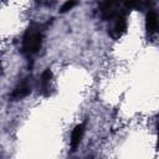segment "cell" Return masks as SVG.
<instances>
[{"label": "cell", "instance_id": "obj_1", "mask_svg": "<svg viewBox=\"0 0 159 159\" xmlns=\"http://www.w3.org/2000/svg\"><path fill=\"white\" fill-rule=\"evenodd\" d=\"M42 41H43V32L41 26L37 24L30 25L22 37L21 52L27 57L36 55L42 46Z\"/></svg>", "mask_w": 159, "mask_h": 159}, {"label": "cell", "instance_id": "obj_2", "mask_svg": "<svg viewBox=\"0 0 159 159\" xmlns=\"http://www.w3.org/2000/svg\"><path fill=\"white\" fill-rule=\"evenodd\" d=\"M99 10H101V15L104 20H114L118 15L127 12V9H123V5L119 2H109V1H104L99 4Z\"/></svg>", "mask_w": 159, "mask_h": 159}, {"label": "cell", "instance_id": "obj_3", "mask_svg": "<svg viewBox=\"0 0 159 159\" xmlns=\"http://www.w3.org/2000/svg\"><path fill=\"white\" fill-rule=\"evenodd\" d=\"M112 21H113V24H112L108 34H109V36L112 39L117 40V39L122 37L125 34V31H127V26H128V22H127V12H123V14L118 15Z\"/></svg>", "mask_w": 159, "mask_h": 159}, {"label": "cell", "instance_id": "obj_4", "mask_svg": "<svg viewBox=\"0 0 159 159\" xmlns=\"http://www.w3.org/2000/svg\"><path fill=\"white\" fill-rule=\"evenodd\" d=\"M31 92V87L29 84V82L26 80H24L22 82H20L15 88L14 91L11 92L10 94V98L12 101H19V99H22L25 98L26 96H29V93Z\"/></svg>", "mask_w": 159, "mask_h": 159}, {"label": "cell", "instance_id": "obj_5", "mask_svg": "<svg viewBox=\"0 0 159 159\" xmlns=\"http://www.w3.org/2000/svg\"><path fill=\"white\" fill-rule=\"evenodd\" d=\"M157 29H158V15L154 10H149L145 16V30L148 36L155 35Z\"/></svg>", "mask_w": 159, "mask_h": 159}, {"label": "cell", "instance_id": "obj_6", "mask_svg": "<svg viewBox=\"0 0 159 159\" xmlns=\"http://www.w3.org/2000/svg\"><path fill=\"white\" fill-rule=\"evenodd\" d=\"M83 133H84V123H81L73 128L72 134H71V140H70L72 150H76V148L80 145L82 137H83Z\"/></svg>", "mask_w": 159, "mask_h": 159}, {"label": "cell", "instance_id": "obj_7", "mask_svg": "<svg viewBox=\"0 0 159 159\" xmlns=\"http://www.w3.org/2000/svg\"><path fill=\"white\" fill-rule=\"evenodd\" d=\"M52 76L53 75H52V71L50 68H46L42 72V75H41V81H40V83H41V91H42V93L45 96H47L48 92H50V86H51Z\"/></svg>", "mask_w": 159, "mask_h": 159}, {"label": "cell", "instance_id": "obj_8", "mask_svg": "<svg viewBox=\"0 0 159 159\" xmlns=\"http://www.w3.org/2000/svg\"><path fill=\"white\" fill-rule=\"evenodd\" d=\"M75 5H76L75 1H66V2L61 6V10H60V11H61V12H67V11H70Z\"/></svg>", "mask_w": 159, "mask_h": 159}]
</instances>
